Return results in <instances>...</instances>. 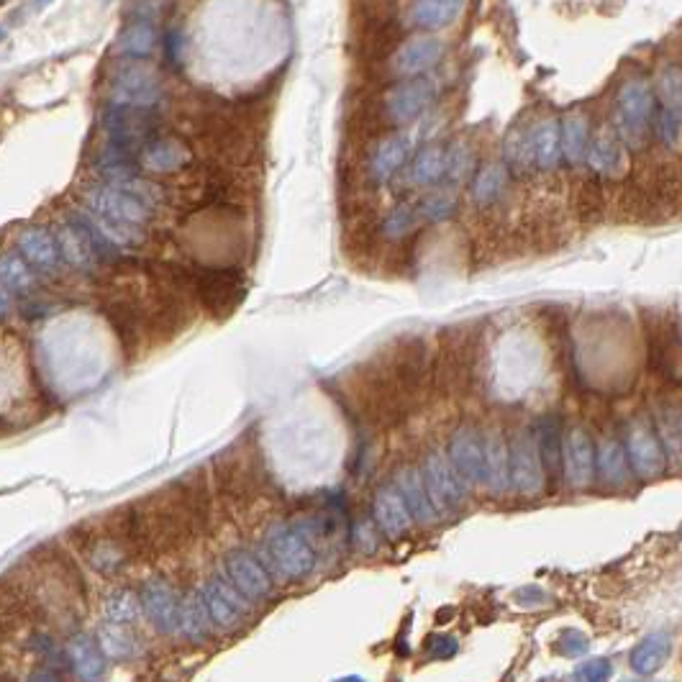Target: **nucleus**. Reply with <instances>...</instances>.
<instances>
[{"mask_svg":"<svg viewBox=\"0 0 682 682\" xmlns=\"http://www.w3.org/2000/svg\"><path fill=\"white\" fill-rule=\"evenodd\" d=\"M88 208L95 226L116 247H136L144 242V224L152 218V206L126 188L108 183L88 190Z\"/></svg>","mask_w":682,"mask_h":682,"instance_id":"f257e3e1","label":"nucleus"},{"mask_svg":"<svg viewBox=\"0 0 682 682\" xmlns=\"http://www.w3.org/2000/svg\"><path fill=\"white\" fill-rule=\"evenodd\" d=\"M262 565L277 580L298 583L316 570L313 544L293 524H272L262 541Z\"/></svg>","mask_w":682,"mask_h":682,"instance_id":"f03ea898","label":"nucleus"},{"mask_svg":"<svg viewBox=\"0 0 682 682\" xmlns=\"http://www.w3.org/2000/svg\"><path fill=\"white\" fill-rule=\"evenodd\" d=\"M377 359L385 367V372L393 377V383L398 385L400 393L406 395L411 403L421 395L424 385L429 383L431 359L421 336H400Z\"/></svg>","mask_w":682,"mask_h":682,"instance_id":"7ed1b4c3","label":"nucleus"},{"mask_svg":"<svg viewBox=\"0 0 682 682\" xmlns=\"http://www.w3.org/2000/svg\"><path fill=\"white\" fill-rule=\"evenodd\" d=\"M477 365V334L470 329H454L441 341L436 352L434 380L444 393H465L472 383Z\"/></svg>","mask_w":682,"mask_h":682,"instance_id":"20e7f679","label":"nucleus"},{"mask_svg":"<svg viewBox=\"0 0 682 682\" xmlns=\"http://www.w3.org/2000/svg\"><path fill=\"white\" fill-rule=\"evenodd\" d=\"M216 480L229 498L249 503L267 485L265 462L249 447L229 449L216 459Z\"/></svg>","mask_w":682,"mask_h":682,"instance_id":"39448f33","label":"nucleus"},{"mask_svg":"<svg viewBox=\"0 0 682 682\" xmlns=\"http://www.w3.org/2000/svg\"><path fill=\"white\" fill-rule=\"evenodd\" d=\"M193 288L200 306L213 318H229L247 298V283L236 267H206L193 275Z\"/></svg>","mask_w":682,"mask_h":682,"instance_id":"423d86ee","label":"nucleus"},{"mask_svg":"<svg viewBox=\"0 0 682 682\" xmlns=\"http://www.w3.org/2000/svg\"><path fill=\"white\" fill-rule=\"evenodd\" d=\"M198 593L203 598V606H206L216 631L242 629L244 618L249 616L254 606L252 600H247L239 593V588L224 575V570L208 577L206 583L200 585Z\"/></svg>","mask_w":682,"mask_h":682,"instance_id":"0eeeda50","label":"nucleus"},{"mask_svg":"<svg viewBox=\"0 0 682 682\" xmlns=\"http://www.w3.org/2000/svg\"><path fill=\"white\" fill-rule=\"evenodd\" d=\"M654 118V93L644 80H629L621 85L616 98L618 134L631 147H641Z\"/></svg>","mask_w":682,"mask_h":682,"instance_id":"6e6552de","label":"nucleus"},{"mask_svg":"<svg viewBox=\"0 0 682 682\" xmlns=\"http://www.w3.org/2000/svg\"><path fill=\"white\" fill-rule=\"evenodd\" d=\"M421 475H424L431 503H434L436 511H439L441 516H447V513L462 508L467 503V498H470V483L454 470L452 462H449L444 452L426 454Z\"/></svg>","mask_w":682,"mask_h":682,"instance_id":"1a4fd4ad","label":"nucleus"},{"mask_svg":"<svg viewBox=\"0 0 682 682\" xmlns=\"http://www.w3.org/2000/svg\"><path fill=\"white\" fill-rule=\"evenodd\" d=\"M621 444H624L626 459H629L631 475H636L639 480H657L667 472V459L657 439V431H654L652 421H647L644 416L631 418Z\"/></svg>","mask_w":682,"mask_h":682,"instance_id":"9d476101","label":"nucleus"},{"mask_svg":"<svg viewBox=\"0 0 682 682\" xmlns=\"http://www.w3.org/2000/svg\"><path fill=\"white\" fill-rule=\"evenodd\" d=\"M508 488L518 495H539L544 490V472H541L536 441L529 429L518 431L508 444Z\"/></svg>","mask_w":682,"mask_h":682,"instance_id":"9b49d317","label":"nucleus"},{"mask_svg":"<svg viewBox=\"0 0 682 682\" xmlns=\"http://www.w3.org/2000/svg\"><path fill=\"white\" fill-rule=\"evenodd\" d=\"M224 575L239 588V593L252 603H262L275 590V577L267 572L262 559L249 549H231L224 559Z\"/></svg>","mask_w":682,"mask_h":682,"instance_id":"f8f14e48","label":"nucleus"},{"mask_svg":"<svg viewBox=\"0 0 682 682\" xmlns=\"http://www.w3.org/2000/svg\"><path fill=\"white\" fill-rule=\"evenodd\" d=\"M447 459L470 485H485V436L475 426H462L452 434Z\"/></svg>","mask_w":682,"mask_h":682,"instance_id":"ddd939ff","label":"nucleus"},{"mask_svg":"<svg viewBox=\"0 0 682 682\" xmlns=\"http://www.w3.org/2000/svg\"><path fill=\"white\" fill-rule=\"evenodd\" d=\"M434 103V85L424 77L400 83L385 95V113L393 124H411Z\"/></svg>","mask_w":682,"mask_h":682,"instance_id":"4468645a","label":"nucleus"},{"mask_svg":"<svg viewBox=\"0 0 682 682\" xmlns=\"http://www.w3.org/2000/svg\"><path fill=\"white\" fill-rule=\"evenodd\" d=\"M111 98L116 106L152 108L162 98V88H159L154 72L144 70V67H126L113 77Z\"/></svg>","mask_w":682,"mask_h":682,"instance_id":"2eb2a0df","label":"nucleus"},{"mask_svg":"<svg viewBox=\"0 0 682 682\" xmlns=\"http://www.w3.org/2000/svg\"><path fill=\"white\" fill-rule=\"evenodd\" d=\"M139 603H142L144 616L152 621V626L162 634H177V613H180V595L175 593L167 580L162 577H152L147 580L139 593Z\"/></svg>","mask_w":682,"mask_h":682,"instance_id":"dca6fc26","label":"nucleus"},{"mask_svg":"<svg viewBox=\"0 0 682 682\" xmlns=\"http://www.w3.org/2000/svg\"><path fill=\"white\" fill-rule=\"evenodd\" d=\"M562 475L572 488H588L595 477V447L585 429H572L562 444Z\"/></svg>","mask_w":682,"mask_h":682,"instance_id":"f3484780","label":"nucleus"},{"mask_svg":"<svg viewBox=\"0 0 682 682\" xmlns=\"http://www.w3.org/2000/svg\"><path fill=\"white\" fill-rule=\"evenodd\" d=\"M372 521H375L377 531L390 541H398L411 531L413 518L408 513L406 503L400 498L395 485H383L375 493V503H372Z\"/></svg>","mask_w":682,"mask_h":682,"instance_id":"a211bd4d","label":"nucleus"},{"mask_svg":"<svg viewBox=\"0 0 682 682\" xmlns=\"http://www.w3.org/2000/svg\"><path fill=\"white\" fill-rule=\"evenodd\" d=\"M536 441V454H539L541 472H544V485L549 490L562 483V424L557 416H544L531 431Z\"/></svg>","mask_w":682,"mask_h":682,"instance_id":"6ab92c4d","label":"nucleus"},{"mask_svg":"<svg viewBox=\"0 0 682 682\" xmlns=\"http://www.w3.org/2000/svg\"><path fill=\"white\" fill-rule=\"evenodd\" d=\"M447 47L434 36H416L395 52L393 70L403 77H421L441 62Z\"/></svg>","mask_w":682,"mask_h":682,"instance_id":"aec40b11","label":"nucleus"},{"mask_svg":"<svg viewBox=\"0 0 682 682\" xmlns=\"http://www.w3.org/2000/svg\"><path fill=\"white\" fill-rule=\"evenodd\" d=\"M649 367L677 383V370H680V324H677V318H672V324L659 321L657 326L649 329Z\"/></svg>","mask_w":682,"mask_h":682,"instance_id":"412c9836","label":"nucleus"},{"mask_svg":"<svg viewBox=\"0 0 682 682\" xmlns=\"http://www.w3.org/2000/svg\"><path fill=\"white\" fill-rule=\"evenodd\" d=\"M103 313H106L108 324H111L113 331H116V336H118V341H121L124 352L129 354V357H134L136 349H139V344H142L144 321H147V316H144V308L139 306L136 300L116 298V300H111V303H106Z\"/></svg>","mask_w":682,"mask_h":682,"instance_id":"4be33fe9","label":"nucleus"},{"mask_svg":"<svg viewBox=\"0 0 682 682\" xmlns=\"http://www.w3.org/2000/svg\"><path fill=\"white\" fill-rule=\"evenodd\" d=\"M393 485L398 488L400 498H403V503H406L413 521H418V524H436V521H439L441 513L436 511V506L431 503L429 490H426V483H424V475H421L418 467H411V465L403 467V470L395 475Z\"/></svg>","mask_w":682,"mask_h":682,"instance_id":"5701e85b","label":"nucleus"},{"mask_svg":"<svg viewBox=\"0 0 682 682\" xmlns=\"http://www.w3.org/2000/svg\"><path fill=\"white\" fill-rule=\"evenodd\" d=\"M83 549L85 557H88V565L93 567V570H98L100 575H116V572L126 565V559H129L131 554L129 547H126L124 541L118 539L108 526L103 529V534L88 536Z\"/></svg>","mask_w":682,"mask_h":682,"instance_id":"b1692460","label":"nucleus"},{"mask_svg":"<svg viewBox=\"0 0 682 682\" xmlns=\"http://www.w3.org/2000/svg\"><path fill=\"white\" fill-rule=\"evenodd\" d=\"M177 634L185 636L193 644H206L213 639L216 626H213L211 616H208L203 598L198 590H188L180 595V613H177Z\"/></svg>","mask_w":682,"mask_h":682,"instance_id":"393cba45","label":"nucleus"},{"mask_svg":"<svg viewBox=\"0 0 682 682\" xmlns=\"http://www.w3.org/2000/svg\"><path fill=\"white\" fill-rule=\"evenodd\" d=\"M408 152H411V139H408L406 134L388 136V139H383V142L375 147V152H372L367 172H370V177L375 183H388V180L395 177V172L406 165Z\"/></svg>","mask_w":682,"mask_h":682,"instance_id":"a878e982","label":"nucleus"},{"mask_svg":"<svg viewBox=\"0 0 682 682\" xmlns=\"http://www.w3.org/2000/svg\"><path fill=\"white\" fill-rule=\"evenodd\" d=\"M67 665L75 670L77 677L83 680H98L106 672V659L100 652L98 641L88 634H75L67 641Z\"/></svg>","mask_w":682,"mask_h":682,"instance_id":"bb28decb","label":"nucleus"},{"mask_svg":"<svg viewBox=\"0 0 682 682\" xmlns=\"http://www.w3.org/2000/svg\"><path fill=\"white\" fill-rule=\"evenodd\" d=\"M595 472H598L600 483L606 485V488H624V485H629L631 467L621 441L606 439L600 444L598 454H595Z\"/></svg>","mask_w":682,"mask_h":682,"instance_id":"cd10ccee","label":"nucleus"},{"mask_svg":"<svg viewBox=\"0 0 682 682\" xmlns=\"http://www.w3.org/2000/svg\"><path fill=\"white\" fill-rule=\"evenodd\" d=\"M465 11V0H416L408 11V21L418 29H447Z\"/></svg>","mask_w":682,"mask_h":682,"instance_id":"c85d7f7f","label":"nucleus"},{"mask_svg":"<svg viewBox=\"0 0 682 682\" xmlns=\"http://www.w3.org/2000/svg\"><path fill=\"white\" fill-rule=\"evenodd\" d=\"M57 249L59 257L65 259V262H70L72 267H80V270H85V267H90L93 262H98L80 216H72L70 221H67L65 229L59 231Z\"/></svg>","mask_w":682,"mask_h":682,"instance_id":"c756f323","label":"nucleus"},{"mask_svg":"<svg viewBox=\"0 0 682 682\" xmlns=\"http://www.w3.org/2000/svg\"><path fill=\"white\" fill-rule=\"evenodd\" d=\"M142 162L149 172L167 175V172L183 170L190 162V152L177 139H154V142L144 144Z\"/></svg>","mask_w":682,"mask_h":682,"instance_id":"7c9ffc66","label":"nucleus"},{"mask_svg":"<svg viewBox=\"0 0 682 682\" xmlns=\"http://www.w3.org/2000/svg\"><path fill=\"white\" fill-rule=\"evenodd\" d=\"M590 144V126L585 113H567L559 124V154L570 165H583Z\"/></svg>","mask_w":682,"mask_h":682,"instance_id":"2f4dec72","label":"nucleus"},{"mask_svg":"<svg viewBox=\"0 0 682 682\" xmlns=\"http://www.w3.org/2000/svg\"><path fill=\"white\" fill-rule=\"evenodd\" d=\"M98 647L106 657L118 659V662H129L136 654L142 652V641L131 631V624H116L108 621L98 629Z\"/></svg>","mask_w":682,"mask_h":682,"instance_id":"473e14b6","label":"nucleus"},{"mask_svg":"<svg viewBox=\"0 0 682 682\" xmlns=\"http://www.w3.org/2000/svg\"><path fill=\"white\" fill-rule=\"evenodd\" d=\"M531 142V157H534V167L539 170H554L559 165V124L554 118H544L534 129L529 131Z\"/></svg>","mask_w":682,"mask_h":682,"instance_id":"72a5a7b5","label":"nucleus"},{"mask_svg":"<svg viewBox=\"0 0 682 682\" xmlns=\"http://www.w3.org/2000/svg\"><path fill=\"white\" fill-rule=\"evenodd\" d=\"M667 657H670V636L649 634L636 644L629 662L636 675H654L659 667L665 665Z\"/></svg>","mask_w":682,"mask_h":682,"instance_id":"f704fd0d","label":"nucleus"},{"mask_svg":"<svg viewBox=\"0 0 682 682\" xmlns=\"http://www.w3.org/2000/svg\"><path fill=\"white\" fill-rule=\"evenodd\" d=\"M18 249H21L26 262L42 267V270H52L59 262L57 242L44 229H26L18 236Z\"/></svg>","mask_w":682,"mask_h":682,"instance_id":"c9c22d12","label":"nucleus"},{"mask_svg":"<svg viewBox=\"0 0 682 682\" xmlns=\"http://www.w3.org/2000/svg\"><path fill=\"white\" fill-rule=\"evenodd\" d=\"M585 162H588L598 175L613 177L624 170V149H621V144H618L613 136L600 134L598 139H593V142L588 144Z\"/></svg>","mask_w":682,"mask_h":682,"instance_id":"e433bc0d","label":"nucleus"},{"mask_svg":"<svg viewBox=\"0 0 682 682\" xmlns=\"http://www.w3.org/2000/svg\"><path fill=\"white\" fill-rule=\"evenodd\" d=\"M485 485L495 493L508 488V444L498 431L485 436Z\"/></svg>","mask_w":682,"mask_h":682,"instance_id":"4c0bfd02","label":"nucleus"},{"mask_svg":"<svg viewBox=\"0 0 682 682\" xmlns=\"http://www.w3.org/2000/svg\"><path fill=\"white\" fill-rule=\"evenodd\" d=\"M654 431H657V439L662 444V452H665V459H670L672 465H680V408L677 406H665L657 411V418H654Z\"/></svg>","mask_w":682,"mask_h":682,"instance_id":"58836bf2","label":"nucleus"},{"mask_svg":"<svg viewBox=\"0 0 682 682\" xmlns=\"http://www.w3.org/2000/svg\"><path fill=\"white\" fill-rule=\"evenodd\" d=\"M447 170V152L441 147H426L413 159L411 170H408V183L424 188V185L439 183Z\"/></svg>","mask_w":682,"mask_h":682,"instance_id":"ea45409f","label":"nucleus"},{"mask_svg":"<svg viewBox=\"0 0 682 682\" xmlns=\"http://www.w3.org/2000/svg\"><path fill=\"white\" fill-rule=\"evenodd\" d=\"M508 183V167L500 165V162H493V165H485L483 170L477 172L475 180H472V200L477 206H490L495 200L500 198V193L506 190Z\"/></svg>","mask_w":682,"mask_h":682,"instance_id":"a19ab883","label":"nucleus"},{"mask_svg":"<svg viewBox=\"0 0 682 682\" xmlns=\"http://www.w3.org/2000/svg\"><path fill=\"white\" fill-rule=\"evenodd\" d=\"M157 47V29L149 21H134L118 36V52L126 57H149Z\"/></svg>","mask_w":682,"mask_h":682,"instance_id":"79ce46f5","label":"nucleus"},{"mask_svg":"<svg viewBox=\"0 0 682 682\" xmlns=\"http://www.w3.org/2000/svg\"><path fill=\"white\" fill-rule=\"evenodd\" d=\"M26 647H29L36 657L42 659L44 667H52V670L62 672V665L67 662V654H65V649L59 647L57 639H54L52 634H47V631H42V629L31 631V634L26 636Z\"/></svg>","mask_w":682,"mask_h":682,"instance_id":"37998d69","label":"nucleus"},{"mask_svg":"<svg viewBox=\"0 0 682 682\" xmlns=\"http://www.w3.org/2000/svg\"><path fill=\"white\" fill-rule=\"evenodd\" d=\"M103 606H106L108 621H116V624H134L142 613L139 595H134L131 590H116V593L108 595Z\"/></svg>","mask_w":682,"mask_h":682,"instance_id":"c03bdc74","label":"nucleus"},{"mask_svg":"<svg viewBox=\"0 0 682 682\" xmlns=\"http://www.w3.org/2000/svg\"><path fill=\"white\" fill-rule=\"evenodd\" d=\"M457 206L459 200L452 190H436V193H429L421 203H418L416 213L418 218H424V221H447L449 216H454Z\"/></svg>","mask_w":682,"mask_h":682,"instance_id":"a18cd8bd","label":"nucleus"},{"mask_svg":"<svg viewBox=\"0 0 682 682\" xmlns=\"http://www.w3.org/2000/svg\"><path fill=\"white\" fill-rule=\"evenodd\" d=\"M0 283L8 290H26L31 285V270L21 254H6L0 259Z\"/></svg>","mask_w":682,"mask_h":682,"instance_id":"49530a36","label":"nucleus"},{"mask_svg":"<svg viewBox=\"0 0 682 682\" xmlns=\"http://www.w3.org/2000/svg\"><path fill=\"white\" fill-rule=\"evenodd\" d=\"M506 167L516 172H529L534 167V157H531V142L529 131H516L506 142Z\"/></svg>","mask_w":682,"mask_h":682,"instance_id":"de8ad7c7","label":"nucleus"},{"mask_svg":"<svg viewBox=\"0 0 682 682\" xmlns=\"http://www.w3.org/2000/svg\"><path fill=\"white\" fill-rule=\"evenodd\" d=\"M418 221V213H416V206H398L393 208V211L388 213V216L383 218V234L388 236V239H403V236L408 234V231H413V226H416Z\"/></svg>","mask_w":682,"mask_h":682,"instance_id":"09e8293b","label":"nucleus"},{"mask_svg":"<svg viewBox=\"0 0 682 682\" xmlns=\"http://www.w3.org/2000/svg\"><path fill=\"white\" fill-rule=\"evenodd\" d=\"M657 134L659 139L670 147L680 144V108H662L657 116Z\"/></svg>","mask_w":682,"mask_h":682,"instance_id":"8fccbe9b","label":"nucleus"},{"mask_svg":"<svg viewBox=\"0 0 682 682\" xmlns=\"http://www.w3.org/2000/svg\"><path fill=\"white\" fill-rule=\"evenodd\" d=\"M472 170V154L465 144H457L452 152H447V170H444V177L449 180H465Z\"/></svg>","mask_w":682,"mask_h":682,"instance_id":"3c124183","label":"nucleus"},{"mask_svg":"<svg viewBox=\"0 0 682 682\" xmlns=\"http://www.w3.org/2000/svg\"><path fill=\"white\" fill-rule=\"evenodd\" d=\"M659 93H662V100H665L667 108H680V72H677V67H670L662 75Z\"/></svg>","mask_w":682,"mask_h":682,"instance_id":"603ef678","label":"nucleus"},{"mask_svg":"<svg viewBox=\"0 0 682 682\" xmlns=\"http://www.w3.org/2000/svg\"><path fill=\"white\" fill-rule=\"evenodd\" d=\"M354 544L357 549H362L365 554H372L377 549V526L375 521H359L357 526V536H354Z\"/></svg>","mask_w":682,"mask_h":682,"instance_id":"864d4df0","label":"nucleus"},{"mask_svg":"<svg viewBox=\"0 0 682 682\" xmlns=\"http://www.w3.org/2000/svg\"><path fill=\"white\" fill-rule=\"evenodd\" d=\"M585 649H588V639L583 634H577V631H565L562 639H559V652L565 657H580Z\"/></svg>","mask_w":682,"mask_h":682,"instance_id":"5fc2aeb1","label":"nucleus"},{"mask_svg":"<svg viewBox=\"0 0 682 682\" xmlns=\"http://www.w3.org/2000/svg\"><path fill=\"white\" fill-rule=\"evenodd\" d=\"M611 675V667H608L606 659H595V662H588L577 670V677L580 680H603V677Z\"/></svg>","mask_w":682,"mask_h":682,"instance_id":"6e6d98bb","label":"nucleus"},{"mask_svg":"<svg viewBox=\"0 0 682 682\" xmlns=\"http://www.w3.org/2000/svg\"><path fill=\"white\" fill-rule=\"evenodd\" d=\"M8 308H11V298H8V288L0 283V318L6 316Z\"/></svg>","mask_w":682,"mask_h":682,"instance_id":"4d7b16f0","label":"nucleus"},{"mask_svg":"<svg viewBox=\"0 0 682 682\" xmlns=\"http://www.w3.org/2000/svg\"><path fill=\"white\" fill-rule=\"evenodd\" d=\"M52 0H34V6H36V11H42V8H47Z\"/></svg>","mask_w":682,"mask_h":682,"instance_id":"13d9d810","label":"nucleus"},{"mask_svg":"<svg viewBox=\"0 0 682 682\" xmlns=\"http://www.w3.org/2000/svg\"><path fill=\"white\" fill-rule=\"evenodd\" d=\"M3 39H6V29L0 26V42H3Z\"/></svg>","mask_w":682,"mask_h":682,"instance_id":"bf43d9fd","label":"nucleus"},{"mask_svg":"<svg viewBox=\"0 0 682 682\" xmlns=\"http://www.w3.org/2000/svg\"><path fill=\"white\" fill-rule=\"evenodd\" d=\"M0 3H6V0H0Z\"/></svg>","mask_w":682,"mask_h":682,"instance_id":"052dcab7","label":"nucleus"}]
</instances>
